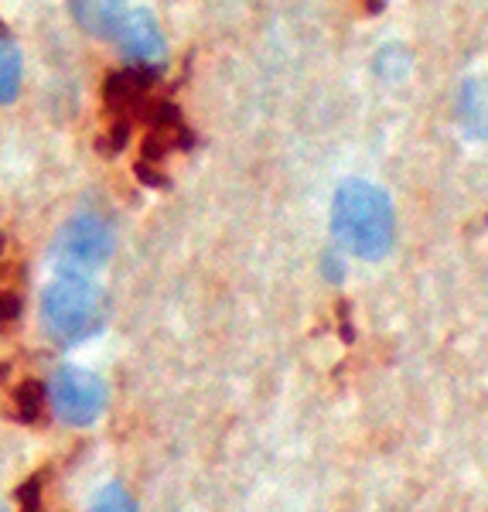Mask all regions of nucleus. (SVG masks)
<instances>
[{
  "label": "nucleus",
  "instance_id": "obj_14",
  "mask_svg": "<svg viewBox=\"0 0 488 512\" xmlns=\"http://www.w3.org/2000/svg\"><path fill=\"white\" fill-rule=\"evenodd\" d=\"M38 492H41V482L38 478H31V482H24L21 485V506H24V512H35L38 509Z\"/></svg>",
  "mask_w": 488,
  "mask_h": 512
},
{
  "label": "nucleus",
  "instance_id": "obj_6",
  "mask_svg": "<svg viewBox=\"0 0 488 512\" xmlns=\"http://www.w3.org/2000/svg\"><path fill=\"white\" fill-rule=\"evenodd\" d=\"M151 69H140V65H130L123 72H113L106 79V103H110L113 113H130L147 106V96H151Z\"/></svg>",
  "mask_w": 488,
  "mask_h": 512
},
{
  "label": "nucleus",
  "instance_id": "obj_8",
  "mask_svg": "<svg viewBox=\"0 0 488 512\" xmlns=\"http://www.w3.org/2000/svg\"><path fill=\"white\" fill-rule=\"evenodd\" d=\"M458 120L465 134L488 140V79H468L458 93Z\"/></svg>",
  "mask_w": 488,
  "mask_h": 512
},
{
  "label": "nucleus",
  "instance_id": "obj_17",
  "mask_svg": "<svg viewBox=\"0 0 488 512\" xmlns=\"http://www.w3.org/2000/svg\"><path fill=\"white\" fill-rule=\"evenodd\" d=\"M0 512H7V509H4V506H0Z\"/></svg>",
  "mask_w": 488,
  "mask_h": 512
},
{
  "label": "nucleus",
  "instance_id": "obj_13",
  "mask_svg": "<svg viewBox=\"0 0 488 512\" xmlns=\"http://www.w3.org/2000/svg\"><path fill=\"white\" fill-rule=\"evenodd\" d=\"M18 318H21L18 294H0V332H4V328H11Z\"/></svg>",
  "mask_w": 488,
  "mask_h": 512
},
{
  "label": "nucleus",
  "instance_id": "obj_16",
  "mask_svg": "<svg viewBox=\"0 0 488 512\" xmlns=\"http://www.w3.org/2000/svg\"><path fill=\"white\" fill-rule=\"evenodd\" d=\"M0 253H4V236H0Z\"/></svg>",
  "mask_w": 488,
  "mask_h": 512
},
{
  "label": "nucleus",
  "instance_id": "obj_7",
  "mask_svg": "<svg viewBox=\"0 0 488 512\" xmlns=\"http://www.w3.org/2000/svg\"><path fill=\"white\" fill-rule=\"evenodd\" d=\"M65 4L79 28L96 38H113L117 24L127 14V0H65Z\"/></svg>",
  "mask_w": 488,
  "mask_h": 512
},
{
  "label": "nucleus",
  "instance_id": "obj_9",
  "mask_svg": "<svg viewBox=\"0 0 488 512\" xmlns=\"http://www.w3.org/2000/svg\"><path fill=\"white\" fill-rule=\"evenodd\" d=\"M21 79H24L21 48L7 35H0V106H11L21 96Z\"/></svg>",
  "mask_w": 488,
  "mask_h": 512
},
{
  "label": "nucleus",
  "instance_id": "obj_4",
  "mask_svg": "<svg viewBox=\"0 0 488 512\" xmlns=\"http://www.w3.org/2000/svg\"><path fill=\"white\" fill-rule=\"evenodd\" d=\"M52 407L62 424L69 427H89L103 417L106 410V386L103 379L89 369L62 366L52 376Z\"/></svg>",
  "mask_w": 488,
  "mask_h": 512
},
{
  "label": "nucleus",
  "instance_id": "obj_11",
  "mask_svg": "<svg viewBox=\"0 0 488 512\" xmlns=\"http://www.w3.org/2000/svg\"><path fill=\"white\" fill-rule=\"evenodd\" d=\"M89 512H137V502L130 499V492L123 485H106V489L96 492Z\"/></svg>",
  "mask_w": 488,
  "mask_h": 512
},
{
  "label": "nucleus",
  "instance_id": "obj_1",
  "mask_svg": "<svg viewBox=\"0 0 488 512\" xmlns=\"http://www.w3.org/2000/svg\"><path fill=\"white\" fill-rule=\"evenodd\" d=\"M332 233L359 260H379L393 246V202L372 181H345L335 192Z\"/></svg>",
  "mask_w": 488,
  "mask_h": 512
},
{
  "label": "nucleus",
  "instance_id": "obj_5",
  "mask_svg": "<svg viewBox=\"0 0 488 512\" xmlns=\"http://www.w3.org/2000/svg\"><path fill=\"white\" fill-rule=\"evenodd\" d=\"M113 38H117L123 59H130L134 65H140V69H154V65H161L168 59V41L161 35V24H157L154 14L144 11V7L123 14Z\"/></svg>",
  "mask_w": 488,
  "mask_h": 512
},
{
  "label": "nucleus",
  "instance_id": "obj_3",
  "mask_svg": "<svg viewBox=\"0 0 488 512\" xmlns=\"http://www.w3.org/2000/svg\"><path fill=\"white\" fill-rule=\"evenodd\" d=\"M113 226L99 212H79L72 216L55 236V260L62 270H76V274H89L99 270L113 256Z\"/></svg>",
  "mask_w": 488,
  "mask_h": 512
},
{
  "label": "nucleus",
  "instance_id": "obj_12",
  "mask_svg": "<svg viewBox=\"0 0 488 512\" xmlns=\"http://www.w3.org/2000/svg\"><path fill=\"white\" fill-rule=\"evenodd\" d=\"M410 69V55L403 52L400 45H390L379 52V62H376V72L383 79H403V72Z\"/></svg>",
  "mask_w": 488,
  "mask_h": 512
},
{
  "label": "nucleus",
  "instance_id": "obj_15",
  "mask_svg": "<svg viewBox=\"0 0 488 512\" xmlns=\"http://www.w3.org/2000/svg\"><path fill=\"white\" fill-rule=\"evenodd\" d=\"M379 4H383V0H369V7H372V11H376Z\"/></svg>",
  "mask_w": 488,
  "mask_h": 512
},
{
  "label": "nucleus",
  "instance_id": "obj_2",
  "mask_svg": "<svg viewBox=\"0 0 488 512\" xmlns=\"http://www.w3.org/2000/svg\"><path fill=\"white\" fill-rule=\"evenodd\" d=\"M110 321V297L89 274L62 270L41 294V328L59 345H79Z\"/></svg>",
  "mask_w": 488,
  "mask_h": 512
},
{
  "label": "nucleus",
  "instance_id": "obj_10",
  "mask_svg": "<svg viewBox=\"0 0 488 512\" xmlns=\"http://www.w3.org/2000/svg\"><path fill=\"white\" fill-rule=\"evenodd\" d=\"M14 410L24 424H38L41 410H45V386L38 379H24V383L14 390Z\"/></svg>",
  "mask_w": 488,
  "mask_h": 512
}]
</instances>
